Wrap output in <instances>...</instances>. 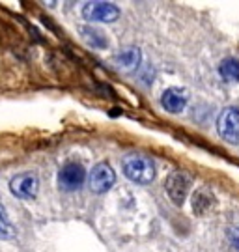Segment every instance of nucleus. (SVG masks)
I'll return each instance as SVG.
<instances>
[{
	"instance_id": "obj_12",
	"label": "nucleus",
	"mask_w": 239,
	"mask_h": 252,
	"mask_svg": "<svg viewBox=\"0 0 239 252\" xmlns=\"http://www.w3.org/2000/svg\"><path fill=\"white\" fill-rule=\"evenodd\" d=\"M213 196L211 194H207V190H198L195 194V198H193V207H195V211L196 213H205L207 209H209V206H211V202H213Z\"/></svg>"
},
{
	"instance_id": "obj_9",
	"label": "nucleus",
	"mask_w": 239,
	"mask_h": 252,
	"mask_svg": "<svg viewBox=\"0 0 239 252\" xmlns=\"http://www.w3.org/2000/svg\"><path fill=\"white\" fill-rule=\"evenodd\" d=\"M114 62L116 67H120L124 71H131L140 62V51L137 47H125V49H122L120 53L116 54Z\"/></svg>"
},
{
	"instance_id": "obj_10",
	"label": "nucleus",
	"mask_w": 239,
	"mask_h": 252,
	"mask_svg": "<svg viewBox=\"0 0 239 252\" xmlns=\"http://www.w3.org/2000/svg\"><path fill=\"white\" fill-rule=\"evenodd\" d=\"M80 32H82L84 41H86L90 47H94V49H105V47L108 45V39H106V36L101 32V30H98V28L82 27V28H80Z\"/></svg>"
},
{
	"instance_id": "obj_7",
	"label": "nucleus",
	"mask_w": 239,
	"mask_h": 252,
	"mask_svg": "<svg viewBox=\"0 0 239 252\" xmlns=\"http://www.w3.org/2000/svg\"><path fill=\"white\" fill-rule=\"evenodd\" d=\"M84 180H86V170L79 162H68L62 170L58 172V183L64 190L80 189Z\"/></svg>"
},
{
	"instance_id": "obj_1",
	"label": "nucleus",
	"mask_w": 239,
	"mask_h": 252,
	"mask_svg": "<svg viewBox=\"0 0 239 252\" xmlns=\"http://www.w3.org/2000/svg\"><path fill=\"white\" fill-rule=\"evenodd\" d=\"M124 174L135 183L146 185L155 178V164L148 155L142 153H127L122 161Z\"/></svg>"
},
{
	"instance_id": "obj_14",
	"label": "nucleus",
	"mask_w": 239,
	"mask_h": 252,
	"mask_svg": "<svg viewBox=\"0 0 239 252\" xmlns=\"http://www.w3.org/2000/svg\"><path fill=\"white\" fill-rule=\"evenodd\" d=\"M230 241H232V245L239 251V226H236V228H232L230 230Z\"/></svg>"
},
{
	"instance_id": "obj_5",
	"label": "nucleus",
	"mask_w": 239,
	"mask_h": 252,
	"mask_svg": "<svg viewBox=\"0 0 239 252\" xmlns=\"http://www.w3.org/2000/svg\"><path fill=\"white\" fill-rule=\"evenodd\" d=\"M191 185H193V180H191V176L187 172H172L169 176V180H167V192H169L170 200L176 206H183L187 194L191 190Z\"/></svg>"
},
{
	"instance_id": "obj_11",
	"label": "nucleus",
	"mask_w": 239,
	"mask_h": 252,
	"mask_svg": "<svg viewBox=\"0 0 239 252\" xmlns=\"http://www.w3.org/2000/svg\"><path fill=\"white\" fill-rule=\"evenodd\" d=\"M219 73L224 81L228 82H236L239 81V62L236 58H226L222 60L221 67H219Z\"/></svg>"
},
{
	"instance_id": "obj_8",
	"label": "nucleus",
	"mask_w": 239,
	"mask_h": 252,
	"mask_svg": "<svg viewBox=\"0 0 239 252\" xmlns=\"http://www.w3.org/2000/svg\"><path fill=\"white\" fill-rule=\"evenodd\" d=\"M187 99H189V94L181 88H169V90L163 92L161 95V105L163 108H167L172 114H177L181 112L187 105Z\"/></svg>"
},
{
	"instance_id": "obj_13",
	"label": "nucleus",
	"mask_w": 239,
	"mask_h": 252,
	"mask_svg": "<svg viewBox=\"0 0 239 252\" xmlns=\"http://www.w3.org/2000/svg\"><path fill=\"white\" fill-rule=\"evenodd\" d=\"M9 237H13V226L9 222L4 207L0 206V239H9Z\"/></svg>"
},
{
	"instance_id": "obj_2",
	"label": "nucleus",
	"mask_w": 239,
	"mask_h": 252,
	"mask_svg": "<svg viewBox=\"0 0 239 252\" xmlns=\"http://www.w3.org/2000/svg\"><path fill=\"white\" fill-rule=\"evenodd\" d=\"M9 190L13 196L23 200H30L37 196L39 190V178L35 172H23L17 174L15 178H11L9 181Z\"/></svg>"
},
{
	"instance_id": "obj_6",
	"label": "nucleus",
	"mask_w": 239,
	"mask_h": 252,
	"mask_svg": "<svg viewBox=\"0 0 239 252\" xmlns=\"http://www.w3.org/2000/svg\"><path fill=\"white\" fill-rule=\"evenodd\" d=\"M82 17L90 23H114L120 17V9L110 2H86L82 8Z\"/></svg>"
},
{
	"instance_id": "obj_3",
	"label": "nucleus",
	"mask_w": 239,
	"mask_h": 252,
	"mask_svg": "<svg viewBox=\"0 0 239 252\" xmlns=\"http://www.w3.org/2000/svg\"><path fill=\"white\" fill-rule=\"evenodd\" d=\"M217 131L221 138L230 144H239V108H224L217 120Z\"/></svg>"
},
{
	"instance_id": "obj_4",
	"label": "nucleus",
	"mask_w": 239,
	"mask_h": 252,
	"mask_svg": "<svg viewBox=\"0 0 239 252\" xmlns=\"http://www.w3.org/2000/svg\"><path fill=\"white\" fill-rule=\"evenodd\" d=\"M116 174L108 162H98L88 176V187L96 194H103L114 185Z\"/></svg>"
}]
</instances>
